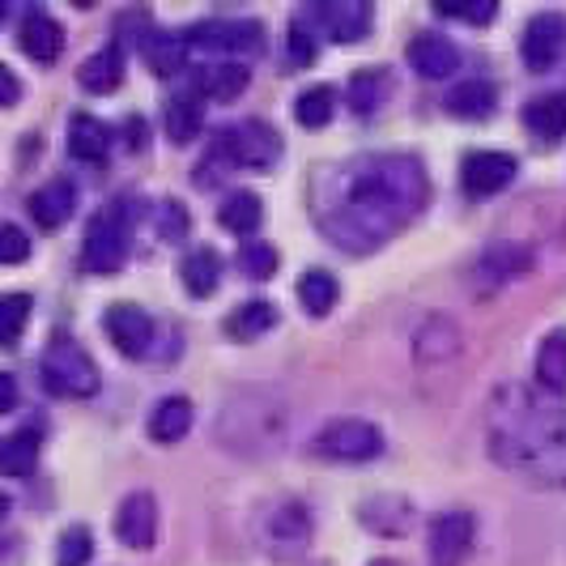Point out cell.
I'll use <instances>...</instances> for the list:
<instances>
[{"label":"cell","instance_id":"12","mask_svg":"<svg viewBox=\"0 0 566 566\" xmlns=\"http://www.w3.org/2000/svg\"><path fill=\"white\" fill-rule=\"evenodd\" d=\"M103 328L119 354L128 358H145L154 349V319L137 307V303H112L103 315Z\"/></svg>","mask_w":566,"mask_h":566},{"label":"cell","instance_id":"25","mask_svg":"<svg viewBox=\"0 0 566 566\" xmlns=\"http://www.w3.org/2000/svg\"><path fill=\"white\" fill-rule=\"evenodd\" d=\"M39 464V426H22L13 434H4L0 443V473L13 482H27Z\"/></svg>","mask_w":566,"mask_h":566},{"label":"cell","instance_id":"23","mask_svg":"<svg viewBox=\"0 0 566 566\" xmlns=\"http://www.w3.org/2000/svg\"><path fill=\"white\" fill-rule=\"evenodd\" d=\"M537 388L541 392H549V397H566V328H554V333H545L537 345Z\"/></svg>","mask_w":566,"mask_h":566},{"label":"cell","instance_id":"19","mask_svg":"<svg viewBox=\"0 0 566 566\" xmlns=\"http://www.w3.org/2000/svg\"><path fill=\"white\" fill-rule=\"evenodd\" d=\"M358 520L379 537H405L409 524H413V503L400 499V494H375V499H363Z\"/></svg>","mask_w":566,"mask_h":566},{"label":"cell","instance_id":"15","mask_svg":"<svg viewBox=\"0 0 566 566\" xmlns=\"http://www.w3.org/2000/svg\"><path fill=\"white\" fill-rule=\"evenodd\" d=\"M520 163L503 149H478L464 158V192L469 197H494L515 179Z\"/></svg>","mask_w":566,"mask_h":566},{"label":"cell","instance_id":"26","mask_svg":"<svg viewBox=\"0 0 566 566\" xmlns=\"http://www.w3.org/2000/svg\"><path fill=\"white\" fill-rule=\"evenodd\" d=\"M524 128L545 145H558L566 137V98L558 94H541V98H528L524 107Z\"/></svg>","mask_w":566,"mask_h":566},{"label":"cell","instance_id":"44","mask_svg":"<svg viewBox=\"0 0 566 566\" xmlns=\"http://www.w3.org/2000/svg\"><path fill=\"white\" fill-rule=\"evenodd\" d=\"M443 18H464V22H490L494 18V4H478V9H452V4H439Z\"/></svg>","mask_w":566,"mask_h":566},{"label":"cell","instance_id":"20","mask_svg":"<svg viewBox=\"0 0 566 566\" xmlns=\"http://www.w3.org/2000/svg\"><path fill=\"white\" fill-rule=\"evenodd\" d=\"M73 205H77V188H73L69 179H52V184H43L39 192H30V200H27L30 218L48 230L64 227V222L73 218Z\"/></svg>","mask_w":566,"mask_h":566},{"label":"cell","instance_id":"42","mask_svg":"<svg viewBox=\"0 0 566 566\" xmlns=\"http://www.w3.org/2000/svg\"><path fill=\"white\" fill-rule=\"evenodd\" d=\"M27 255H30L27 230L18 227V222H4L0 227V264H22Z\"/></svg>","mask_w":566,"mask_h":566},{"label":"cell","instance_id":"46","mask_svg":"<svg viewBox=\"0 0 566 566\" xmlns=\"http://www.w3.org/2000/svg\"><path fill=\"white\" fill-rule=\"evenodd\" d=\"M0 82H4V107H13L18 103V94H22V85L13 77V69L9 64H0Z\"/></svg>","mask_w":566,"mask_h":566},{"label":"cell","instance_id":"30","mask_svg":"<svg viewBox=\"0 0 566 566\" xmlns=\"http://www.w3.org/2000/svg\"><path fill=\"white\" fill-rule=\"evenodd\" d=\"M167 137L175 145H188L200 137V128H205V107H200V94H175L167 103Z\"/></svg>","mask_w":566,"mask_h":566},{"label":"cell","instance_id":"29","mask_svg":"<svg viewBox=\"0 0 566 566\" xmlns=\"http://www.w3.org/2000/svg\"><path fill=\"white\" fill-rule=\"evenodd\" d=\"M145 48V60H149V69L158 73V77H170V73H184L192 56H188V43H184V30L179 34H167V30H154V34H145L142 39Z\"/></svg>","mask_w":566,"mask_h":566},{"label":"cell","instance_id":"11","mask_svg":"<svg viewBox=\"0 0 566 566\" xmlns=\"http://www.w3.org/2000/svg\"><path fill=\"white\" fill-rule=\"evenodd\" d=\"M533 264H537V255H533V248H524V243H490L478 255V264H473V285L490 294V290L515 282V277H528Z\"/></svg>","mask_w":566,"mask_h":566},{"label":"cell","instance_id":"6","mask_svg":"<svg viewBox=\"0 0 566 566\" xmlns=\"http://www.w3.org/2000/svg\"><path fill=\"white\" fill-rule=\"evenodd\" d=\"M39 379H43V388L60 400L94 397L98 384H103V375H98V367H94V358H90L73 337H56L48 349H43V358H39Z\"/></svg>","mask_w":566,"mask_h":566},{"label":"cell","instance_id":"34","mask_svg":"<svg viewBox=\"0 0 566 566\" xmlns=\"http://www.w3.org/2000/svg\"><path fill=\"white\" fill-rule=\"evenodd\" d=\"M119 77H124V56H119V48H103V52H94V56L77 69V82H82L90 94H112L115 85H119Z\"/></svg>","mask_w":566,"mask_h":566},{"label":"cell","instance_id":"31","mask_svg":"<svg viewBox=\"0 0 566 566\" xmlns=\"http://www.w3.org/2000/svg\"><path fill=\"white\" fill-rule=\"evenodd\" d=\"M448 112L460 115V119H482V115L494 112V85L485 82V77H464V82H455L448 90Z\"/></svg>","mask_w":566,"mask_h":566},{"label":"cell","instance_id":"16","mask_svg":"<svg viewBox=\"0 0 566 566\" xmlns=\"http://www.w3.org/2000/svg\"><path fill=\"white\" fill-rule=\"evenodd\" d=\"M312 18L324 27L328 39H337V43H358V39H367L370 30V4L367 0H324V4H315Z\"/></svg>","mask_w":566,"mask_h":566},{"label":"cell","instance_id":"8","mask_svg":"<svg viewBox=\"0 0 566 566\" xmlns=\"http://www.w3.org/2000/svg\"><path fill=\"white\" fill-rule=\"evenodd\" d=\"M312 452L324 460H345V464H363L384 452V430L367 418H333L315 430Z\"/></svg>","mask_w":566,"mask_h":566},{"label":"cell","instance_id":"10","mask_svg":"<svg viewBox=\"0 0 566 566\" xmlns=\"http://www.w3.org/2000/svg\"><path fill=\"white\" fill-rule=\"evenodd\" d=\"M473 541H478V520H473V511L452 507L430 520L426 558H430V566H460L473 554Z\"/></svg>","mask_w":566,"mask_h":566},{"label":"cell","instance_id":"40","mask_svg":"<svg viewBox=\"0 0 566 566\" xmlns=\"http://www.w3.org/2000/svg\"><path fill=\"white\" fill-rule=\"evenodd\" d=\"M90 558H94V533H90L85 524H69V528L60 533L56 566H85Z\"/></svg>","mask_w":566,"mask_h":566},{"label":"cell","instance_id":"24","mask_svg":"<svg viewBox=\"0 0 566 566\" xmlns=\"http://www.w3.org/2000/svg\"><path fill=\"white\" fill-rule=\"evenodd\" d=\"M69 154L77 163H103L112 154V128L98 115H73V124H69Z\"/></svg>","mask_w":566,"mask_h":566},{"label":"cell","instance_id":"1","mask_svg":"<svg viewBox=\"0 0 566 566\" xmlns=\"http://www.w3.org/2000/svg\"><path fill=\"white\" fill-rule=\"evenodd\" d=\"M430 200V175L413 154H375L340 170V188L319 205L328 243L367 255L409 227Z\"/></svg>","mask_w":566,"mask_h":566},{"label":"cell","instance_id":"4","mask_svg":"<svg viewBox=\"0 0 566 566\" xmlns=\"http://www.w3.org/2000/svg\"><path fill=\"white\" fill-rule=\"evenodd\" d=\"M142 205H145L142 197H119V200H112L103 213H94V222L85 227V243H82L85 273L107 277V273H115V269L128 260L133 230L142 222Z\"/></svg>","mask_w":566,"mask_h":566},{"label":"cell","instance_id":"39","mask_svg":"<svg viewBox=\"0 0 566 566\" xmlns=\"http://www.w3.org/2000/svg\"><path fill=\"white\" fill-rule=\"evenodd\" d=\"M384 94H388V77H384L379 69L354 73V82H349V103H354V112H358V115L375 112V107L384 103Z\"/></svg>","mask_w":566,"mask_h":566},{"label":"cell","instance_id":"2","mask_svg":"<svg viewBox=\"0 0 566 566\" xmlns=\"http://www.w3.org/2000/svg\"><path fill=\"white\" fill-rule=\"evenodd\" d=\"M490 460L524 482L566 490V409L528 384H499L482 413Z\"/></svg>","mask_w":566,"mask_h":566},{"label":"cell","instance_id":"47","mask_svg":"<svg viewBox=\"0 0 566 566\" xmlns=\"http://www.w3.org/2000/svg\"><path fill=\"white\" fill-rule=\"evenodd\" d=\"M370 566H400V563H392V558H379V563H370Z\"/></svg>","mask_w":566,"mask_h":566},{"label":"cell","instance_id":"32","mask_svg":"<svg viewBox=\"0 0 566 566\" xmlns=\"http://www.w3.org/2000/svg\"><path fill=\"white\" fill-rule=\"evenodd\" d=\"M277 324V307L269 303V298H252V303H243V307H234V312L222 319V328H227L234 340H255L264 337L269 328Z\"/></svg>","mask_w":566,"mask_h":566},{"label":"cell","instance_id":"35","mask_svg":"<svg viewBox=\"0 0 566 566\" xmlns=\"http://www.w3.org/2000/svg\"><path fill=\"white\" fill-rule=\"evenodd\" d=\"M337 294H340V285L328 269H307V273L298 277V303H303L307 315H328L337 307Z\"/></svg>","mask_w":566,"mask_h":566},{"label":"cell","instance_id":"43","mask_svg":"<svg viewBox=\"0 0 566 566\" xmlns=\"http://www.w3.org/2000/svg\"><path fill=\"white\" fill-rule=\"evenodd\" d=\"M285 48H290V64H307L315 56V39L312 27L303 30V13L290 22V34H285Z\"/></svg>","mask_w":566,"mask_h":566},{"label":"cell","instance_id":"13","mask_svg":"<svg viewBox=\"0 0 566 566\" xmlns=\"http://www.w3.org/2000/svg\"><path fill=\"white\" fill-rule=\"evenodd\" d=\"M115 537L133 549H154L158 541V499L149 490H133L115 511Z\"/></svg>","mask_w":566,"mask_h":566},{"label":"cell","instance_id":"45","mask_svg":"<svg viewBox=\"0 0 566 566\" xmlns=\"http://www.w3.org/2000/svg\"><path fill=\"white\" fill-rule=\"evenodd\" d=\"M13 405H18V379L4 370L0 375V413H13Z\"/></svg>","mask_w":566,"mask_h":566},{"label":"cell","instance_id":"33","mask_svg":"<svg viewBox=\"0 0 566 566\" xmlns=\"http://www.w3.org/2000/svg\"><path fill=\"white\" fill-rule=\"evenodd\" d=\"M260 218H264V205H260V197L248 192V188L230 192V197L222 200V209H218V222H222L230 234H239V239L255 234V230H260Z\"/></svg>","mask_w":566,"mask_h":566},{"label":"cell","instance_id":"21","mask_svg":"<svg viewBox=\"0 0 566 566\" xmlns=\"http://www.w3.org/2000/svg\"><path fill=\"white\" fill-rule=\"evenodd\" d=\"M413 354H418L422 367H439V363L455 358L460 354V328H455V319L430 315L422 324V333H418V340H413Z\"/></svg>","mask_w":566,"mask_h":566},{"label":"cell","instance_id":"27","mask_svg":"<svg viewBox=\"0 0 566 566\" xmlns=\"http://www.w3.org/2000/svg\"><path fill=\"white\" fill-rule=\"evenodd\" d=\"M192 430V400L188 397H163L149 409V439L154 443H179Z\"/></svg>","mask_w":566,"mask_h":566},{"label":"cell","instance_id":"14","mask_svg":"<svg viewBox=\"0 0 566 566\" xmlns=\"http://www.w3.org/2000/svg\"><path fill=\"white\" fill-rule=\"evenodd\" d=\"M563 48H566V18L541 13V18H533L528 30H524L520 56H524V64H528L533 73H545V69H554V64L563 60Z\"/></svg>","mask_w":566,"mask_h":566},{"label":"cell","instance_id":"37","mask_svg":"<svg viewBox=\"0 0 566 566\" xmlns=\"http://www.w3.org/2000/svg\"><path fill=\"white\" fill-rule=\"evenodd\" d=\"M234 260H239V269H243L248 277H255V282H264V277L277 273V248L264 243V239H243Z\"/></svg>","mask_w":566,"mask_h":566},{"label":"cell","instance_id":"7","mask_svg":"<svg viewBox=\"0 0 566 566\" xmlns=\"http://www.w3.org/2000/svg\"><path fill=\"white\" fill-rule=\"evenodd\" d=\"M312 533H315V515L298 499H277V503H269V507L260 511V520H255V537H260V545L269 554H277V558L303 554Z\"/></svg>","mask_w":566,"mask_h":566},{"label":"cell","instance_id":"5","mask_svg":"<svg viewBox=\"0 0 566 566\" xmlns=\"http://www.w3.org/2000/svg\"><path fill=\"white\" fill-rule=\"evenodd\" d=\"M192 64H243L264 48V27L252 18H213L200 27L184 30Z\"/></svg>","mask_w":566,"mask_h":566},{"label":"cell","instance_id":"17","mask_svg":"<svg viewBox=\"0 0 566 566\" xmlns=\"http://www.w3.org/2000/svg\"><path fill=\"white\" fill-rule=\"evenodd\" d=\"M18 48L27 52L34 64H56L64 52V27L48 9H30L18 27Z\"/></svg>","mask_w":566,"mask_h":566},{"label":"cell","instance_id":"36","mask_svg":"<svg viewBox=\"0 0 566 566\" xmlns=\"http://www.w3.org/2000/svg\"><path fill=\"white\" fill-rule=\"evenodd\" d=\"M333 112H337V90L333 85H312L294 98V119L303 128H324L333 119Z\"/></svg>","mask_w":566,"mask_h":566},{"label":"cell","instance_id":"9","mask_svg":"<svg viewBox=\"0 0 566 566\" xmlns=\"http://www.w3.org/2000/svg\"><path fill=\"white\" fill-rule=\"evenodd\" d=\"M213 149L227 158L230 167H248V170H264L277 163L282 154V137L264 124V119H239V124H227L218 133Z\"/></svg>","mask_w":566,"mask_h":566},{"label":"cell","instance_id":"18","mask_svg":"<svg viewBox=\"0 0 566 566\" xmlns=\"http://www.w3.org/2000/svg\"><path fill=\"white\" fill-rule=\"evenodd\" d=\"M409 64L422 73L426 82H443V77H452L455 64H460V48H455L448 34L422 30V34H413V43H409Z\"/></svg>","mask_w":566,"mask_h":566},{"label":"cell","instance_id":"41","mask_svg":"<svg viewBox=\"0 0 566 566\" xmlns=\"http://www.w3.org/2000/svg\"><path fill=\"white\" fill-rule=\"evenodd\" d=\"M154 222H158V234L167 243H184L188 239V209H184V200H163Z\"/></svg>","mask_w":566,"mask_h":566},{"label":"cell","instance_id":"3","mask_svg":"<svg viewBox=\"0 0 566 566\" xmlns=\"http://www.w3.org/2000/svg\"><path fill=\"white\" fill-rule=\"evenodd\" d=\"M290 405L269 388H243L230 392L218 413V443L239 455H269L282 448Z\"/></svg>","mask_w":566,"mask_h":566},{"label":"cell","instance_id":"38","mask_svg":"<svg viewBox=\"0 0 566 566\" xmlns=\"http://www.w3.org/2000/svg\"><path fill=\"white\" fill-rule=\"evenodd\" d=\"M30 319V294H4L0 298V345L13 349L22 340V328Z\"/></svg>","mask_w":566,"mask_h":566},{"label":"cell","instance_id":"28","mask_svg":"<svg viewBox=\"0 0 566 566\" xmlns=\"http://www.w3.org/2000/svg\"><path fill=\"white\" fill-rule=\"evenodd\" d=\"M179 277H184V290L192 298H209L218 290V282H222V255L213 252V248H192V252L184 255V264H179Z\"/></svg>","mask_w":566,"mask_h":566},{"label":"cell","instance_id":"22","mask_svg":"<svg viewBox=\"0 0 566 566\" xmlns=\"http://www.w3.org/2000/svg\"><path fill=\"white\" fill-rule=\"evenodd\" d=\"M243 90H248V64H200L192 73V94L213 103H230Z\"/></svg>","mask_w":566,"mask_h":566}]
</instances>
